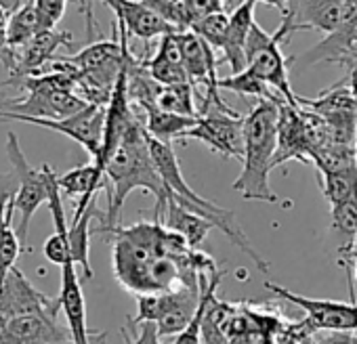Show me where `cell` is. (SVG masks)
<instances>
[{"mask_svg":"<svg viewBox=\"0 0 357 344\" xmlns=\"http://www.w3.org/2000/svg\"><path fill=\"white\" fill-rule=\"evenodd\" d=\"M174 34L176 32L160 36L155 55L141 59V63H143L145 72L149 74V78L155 84H160V86L188 82V76H185V70H183V61H181V51H178Z\"/></svg>","mask_w":357,"mask_h":344,"instance_id":"e0dca14e","label":"cell"},{"mask_svg":"<svg viewBox=\"0 0 357 344\" xmlns=\"http://www.w3.org/2000/svg\"><path fill=\"white\" fill-rule=\"evenodd\" d=\"M168 3H172V5H183V0H168Z\"/></svg>","mask_w":357,"mask_h":344,"instance_id":"74e56055","label":"cell"},{"mask_svg":"<svg viewBox=\"0 0 357 344\" xmlns=\"http://www.w3.org/2000/svg\"><path fill=\"white\" fill-rule=\"evenodd\" d=\"M219 91H231L236 95H242V97H255L257 101H278L282 97H278L261 78H257L250 70H242L240 74H231L229 78H219L217 82ZM284 101V99H282Z\"/></svg>","mask_w":357,"mask_h":344,"instance_id":"4316f807","label":"cell"},{"mask_svg":"<svg viewBox=\"0 0 357 344\" xmlns=\"http://www.w3.org/2000/svg\"><path fill=\"white\" fill-rule=\"evenodd\" d=\"M99 196H95L84 210L74 212L72 223L68 225V246H70V256L72 263L76 267L82 269L86 279H93V267H91V258H89V240H91V223L99 221L101 225H105V212L97 208Z\"/></svg>","mask_w":357,"mask_h":344,"instance_id":"ac0fdd59","label":"cell"},{"mask_svg":"<svg viewBox=\"0 0 357 344\" xmlns=\"http://www.w3.org/2000/svg\"><path fill=\"white\" fill-rule=\"evenodd\" d=\"M0 120H15V122H28L34 126H43L49 130H55L63 136H70L72 141L80 143L91 157L95 159L101 141H103V122H105V107L101 105H86L78 114L63 118V120H38V118H26V116H11V114H0Z\"/></svg>","mask_w":357,"mask_h":344,"instance_id":"30bf717a","label":"cell"},{"mask_svg":"<svg viewBox=\"0 0 357 344\" xmlns=\"http://www.w3.org/2000/svg\"><path fill=\"white\" fill-rule=\"evenodd\" d=\"M45 30H51L43 15L38 13L34 0H26V3L13 11L9 15V22H7V32H5V40H3V49H20L22 45H26L28 40H32L36 34L45 32Z\"/></svg>","mask_w":357,"mask_h":344,"instance_id":"44dd1931","label":"cell"},{"mask_svg":"<svg viewBox=\"0 0 357 344\" xmlns=\"http://www.w3.org/2000/svg\"><path fill=\"white\" fill-rule=\"evenodd\" d=\"M51 344H74L72 338H66V340H57V342H51Z\"/></svg>","mask_w":357,"mask_h":344,"instance_id":"8d00e7d4","label":"cell"},{"mask_svg":"<svg viewBox=\"0 0 357 344\" xmlns=\"http://www.w3.org/2000/svg\"><path fill=\"white\" fill-rule=\"evenodd\" d=\"M290 40L288 28L280 22V28L273 34H267L257 22L250 28L246 40V70H250L257 78H261L278 97H282L288 105H298L288 76V59L282 53V45Z\"/></svg>","mask_w":357,"mask_h":344,"instance_id":"277c9868","label":"cell"},{"mask_svg":"<svg viewBox=\"0 0 357 344\" xmlns=\"http://www.w3.org/2000/svg\"><path fill=\"white\" fill-rule=\"evenodd\" d=\"M13 221H15V206L11 198L5 208V214L0 217V281H3L7 273L15 267L20 252H22V244L17 240Z\"/></svg>","mask_w":357,"mask_h":344,"instance_id":"484cf974","label":"cell"},{"mask_svg":"<svg viewBox=\"0 0 357 344\" xmlns=\"http://www.w3.org/2000/svg\"><path fill=\"white\" fill-rule=\"evenodd\" d=\"M68 3H70V0H34V5H36L38 13L43 15L45 24H47L49 28H57V24L63 19L66 9H68ZM76 3H78L80 9H82V3H84V0H76Z\"/></svg>","mask_w":357,"mask_h":344,"instance_id":"4dcf8cb0","label":"cell"},{"mask_svg":"<svg viewBox=\"0 0 357 344\" xmlns=\"http://www.w3.org/2000/svg\"><path fill=\"white\" fill-rule=\"evenodd\" d=\"M330 231L338 248L347 246L357 233V198L330 208Z\"/></svg>","mask_w":357,"mask_h":344,"instance_id":"83f0119b","label":"cell"},{"mask_svg":"<svg viewBox=\"0 0 357 344\" xmlns=\"http://www.w3.org/2000/svg\"><path fill=\"white\" fill-rule=\"evenodd\" d=\"M296 159L303 164H311L309 159V143L307 132L301 116V107L288 105L286 101H280L278 105V139H275V155H273V168Z\"/></svg>","mask_w":357,"mask_h":344,"instance_id":"7c38bea8","label":"cell"},{"mask_svg":"<svg viewBox=\"0 0 357 344\" xmlns=\"http://www.w3.org/2000/svg\"><path fill=\"white\" fill-rule=\"evenodd\" d=\"M355 157H357V141H355Z\"/></svg>","mask_w":357,"mask_h":344,"instance_id":"f35d334b","label":"cell"},{"mask_svg":"<svg viewBox=\"0 0 357 344\" xmlns=\"http://www.w3.org/2000/svg\"><path fill=\"white\" fill-rule=\"evenodd\" d=\"M7 157L13 166L11 172L15 175V181H17V189L13 194V206H15V214H20V225H17L15 233H17L20 244L26 250H30L28 248V231H30L32 217L49 200L47 177H45L43 168H34L28 162L15 132H7Z\"/></svg>","mask_w":357,"mask_h":344,"instance_id":"8992f818","label":"cell"},{"mask_svg":"<svg viewBox=\"0 0 357 344\" xmlns=\"http://www.w3.org/2000/svg\"><path fill=\"white\" fill-rule=\"evenodd\" d=\"M61 311L68 319V329L74 344H93L95 338L103 336L105 331L89 329L86 327V313H84V296L80 288V279L76 273V265L70 263L61 267V294H59Z\"/></svg>","mask_w":357,"mask_h":344,"instance_id":"4fadbf2b","label":"cell"},{"mask_svg":"<svg viewBox=\"0 0 357 344\" xmlns=\"http://www.w3.org/2000/svg\"><path fill=\"white\" fill-rule=\"evenodd\" d=\"M227 26H229V13L225 11H219V13H213V15H206L202 19H196L192 24V32L202 38L215 53L223 49L225 45V36H227Z\"/></svg>","mask_w":357,"mask_h":344,"instance_id":"f1b7e54d","label":"cell"},{"mask_svg":"<svg viewBox=\"0 0 357 344\" xmlns=\"http://www.w3.org/2000/svg\"><path fill=\"white\" fill-rule=\"evenodd\" d=\"M0 344H3V342H0Z\"/></svg>","mask_w":357,"mask_h":344,"instance_id":"ab89813d","label":"cell"},{"mask_svg":"<svg viewBox=\"0 0 357 344\" xmlns=\"http://www.w3.org/2000/svg\"><path fill=\"white\" fill-rule=\"evenodd\" d=\"M183 9L188 11L192 24H194L196 19L206 17V15L225 11V9H223V0H183Z\"/></svg>","mask_w":357,"mask_h":344,"instance_id":"d6a6232c","label":"cell"},{"mask_svg":"<svg viewBox=\"0 0 357 344\" xmlns=\"http://www.w3.org/2000/svg\"><path fill=\"white\" fill-rule=\"evenodd\" d=\"M101 3L114 11L118 26L128 36H135L143 42L174 32L162 17H158L151 9H147L141 0H101Z\"/></svg>","mask_w":357,"mask_h":344,"instance_id":"5bb4252c","label":"cell"},{"mask_svg":"<svg viewBox=\"0 0 357 344\" xmlns=\"http://www.w3.org/2000/svg\"><path fill=\"white\" fill-rule=\"evenodd\" d=\"M59 308V298H51L36 290L17 267H13L0 281V329L11 319L26 315H49L57 319Z\"/></svg>","mask_w":357,"mask_h":344,"instance_id":"9c48e42d","label":"cell"},{"mask_svg":"<svg viewBox=\"0 0 357 344\" xmlns=\"http://www.w3.org/2000/svg\"><path fill=\"white\" fill-rule=\"evenodd\" d=\"M347 0H288L282 11V24L290 36L294 32H321L330 34L342 15Z\"/></svg>","mask_w":357,"mask_h":344,"instance_id":"8fae6325","label":"cell"},{"mask_svg":"<svg viewBox=\"0 0 357 344\" xmlns=\"http://www.w3.org/2000/svg\"><path fill=\"white\" fill-rule=\"evenodd\" d=\"M204 283L198 290L181 288V290L160 292V294H141V296H137V304H139L137 317H128L126 321H130V323L149 321L158 327L160 338L176 336L178 331H183L188 327V323L194 319L198 304H200Z\"/></svg>","mask_w":357,"mask_h":344,"instance_id":"5b68a950","label":"cell"},{"mask_svg":"<svg viewBox=\"0 0 357 344\" xmlns=\"http://www.w3.org/2000/svg\"><path fill=\"white\" fill-rule=\"evenodd\" d=\"M93 3L95 0H84L82 3V13H84V19H86V30H89V38L93 40L97 36V19H95V13H93Z\"/></svg>","mask_w":357,"mask_h":344,"instance_id":"836d02e7","label":"cell"},{"mask_svg":"<svg viewBox=\"0 0 357 344\" xmlns=\"http://www.w3.org/2000/svg\"><path fill=\"white\" fill-rule=\"evenodd\" d=\"M57 185L61 189V194L78 200L76 204V210L74 212H80L86 208V204L99 196L101 191H109V185H107V179H105V172L103 168H99L95 162H89V164H82V166H76L72 170H68L66 175L57 177Z\"/></svg>","mask_w":357,"mask_h":344,"instance_id":"2e32d148","label":"cell"},{"mask_svg":"<svg viewBox=\"0 0 357 344\" xmlns=\"http://www.w3.org/2000/svg\"><path fill=\"white\" fill-rule=\"evenodd\" d=\"M122 55V36L118 32V26H114V36L112 40H99L89 45L86 49H82L80 53L72 55V57H61L76 74H84V72H93L99 70L107 63L118 61Z\"/></svg>","mask_w":357,"mask_h":344,"instance_id":"7402d4cb","label":"cell"},{"mask_svg":"<svg viewBox=\"0 0 357 344\" xmlns=\"http://www.w3.org/2000/svg\"><path fill=\"white\" fill-rule=\"evenodd\" d=\"M143 114V128L147 132V136L155 139L158 143L170 145L172 141H181L183 134L196 126L198 118H188V116H176V114H168L160 107H155L153 103H147L143 107H139Z\"/></svg>","mask_w":357,"mask_h":344,"instance_id":"ffe728a7","label":"cell"},{"mask_svg":"<svg viewBox=\"0 0 357 344\" xmlns=\"http://www.w3.org/2000/svg\"><path fill=\"white\" fill-rule=\"evenodd\" d=\"M244 116H240L236 109H217L208 107L204 114L198 116L196 126L190 128L181 141H200L211 151L219 153L225 159H242L244 151V136H242Z\"/></svg>","mask_w":357,"mask_h":344,"instance_id":"ba28073f","label":"cell"},{"mask_svg":"<svg viewBox=\"0 0 357 344\" xmlns=\"http://www.w3.org/2000/svg\"><path fill=\"white\" fill-rule=\"evenodd\" d=\"M122 338H124V344H162L158 327L149 321H143V323L126 321V327H122Z\"/></svg>","mask_w":357,"mask_h":344,"instance_id":"f546056e","label":"cell"},{"mask_svg":"<svg viewBox=\"0 0 357 344\" xmlns=\"http://www.w3.org/2000/svg\"><path fill=\"white\" fill-rule=\"evenodd\" d=\"M7 22H9V13L5 9H0V45L5 40V32H7Z\"/></svg>","mask_w":357,"mask_h":344,"instance_id":"e575fe53","label":"cell"},{"mask_svg":"<svg viewBox=\"0 0 357 344\" xmlns=\"http://www.w3.org/2000/svg\"><path fill=\"white\" fill-rule=\"evenodd\" d=\"M103 172H105L109 191H107L105 225H101L99 229L122 225L120 223L122 206L135 189H143V191L155 196L153 221H160V214H162V208L168 200V194H166V187L162 183L158 166L149 153L147 134H145L143 120L139 114L128 124V128L122 134L116 151L105 162Z\"/></svg>","mask_w":357,"mask_h":344,"instance_id":"6da1fadb","label":"cell"},{"mask_svg":"<svg viewBox=\"0 0 357 344\" xmlns=\"http://www.w3.org/2000/svg\"><path fill=\"white\" fill-rule=\"evenodd\" d=\"M147 134V132H145ZM147 145H149V153L158 166V172H160V177H162V183L166 187V194L170 200H174L178 206H183L185 210L206 219L213 227L221 229L229 242L240 248L252 263L255 267L261 271V273H269V263L250 246V240L246 237V233L242 231V227L238 225L236 221V214L227 208H221L219 204L198 196L185 181L183 177V172H181V166H178V159L174 155V149L172 145H164V143H158L155 139L147 136Z\"/></svg>","mask_w":357,"mask_h":344,"instance_id":"3957f363","label":"cell"},{"mask_svg":"<svg viewBox=\"0 0 357 344\" xmlns=\"http://www.w3.org/2000/svg\"><path fill=\"white\" fill-rule=\"evenodd\" d=\"M196 91L190 82L183 84H170V86H158L153 95V105L176 116L198 118V105H196Z\"/></svg>","mask_w":357,"mask_h":344,"instance_id":"603a6c76","label":"cell"},{"mask_svg":"<svg viewBox=\"0 0 357 344\" xmlns=\"http://www.w3.org/2000/svg\"><path fill=\"white\" fill-rule=\"evenodd\" d=\"M160 223L168 231L176 233L178 237H181L188 244V248H192V250H198L202 246V242L208 237L211 229H213V225L206 219H202V217L185 210L183 206H178L170 198L166 200V204L162 208Z\"/></svg>","mask_w":357,"mask_h":344,"instance_id":"d6986e66","label":"cell"},{"mask_svg":"<svg viewBox=\"0 0 357 344\" xmlns=\"http://www.w3.org/2000/svg\"><path fill=\"white\" fill-rule=\"evenodd\" d=\"M265 288L275 296H280L282 300L298 306L305 313V319L309 321L313 331H340V334L357 331V302L347 304L330 298H309L273 281H265Z\"/></svg>","mask_w":357,"mask_h":344,"instance_id":"52a82bcc","label":"cell"},{"mask_svg":"<svg viewBox=\"0 0 357 344\" xmlns=\"http://www.w3.org/2000/svg\"><path fill=\"white\" fill-rule=\"evenodd\" d=\"M319 187L324 191L326 202L332 206H338L342 202H349L357 198V164L344 170L336 172H326V175L317 177Z\"/></svg>","mask_w":357,"mask_h":344,"instance_id":"cb8c5ba5","label":"cell"},{"mask_svg":"<svg viewBox=\"0 0 357 344\" xmlns=\"http://www.w3.org/2000/svg\"><path fill=\"white\" fill-rule=\"evenodd\" d=\"M236 313V306L229 302L217 300V296L208 302L204 319H202V344H229L227 342V323L231 315Z\"/></svg>","mask_w":357,"mask_h":344,"instance_id":"d4e9b609","label":"cell"},{"mask_svg":"<svg viewBox=\"0 0 357 344\" xmlns=\"http://www.w3.org/2000/svg\"><path fill=\"white\" fill-rule=\"evenodd\" d=\"M45 256L49 263L57 265V267H66L72 263L70 256V246H68V235H57L53 233L47 242H45Z\"/></svg>","mask_w":357,"mask_h":344,"instance_id":"1f68e13d","label":"cell"},{"mask_svg":"<svg viewBox=\"0 0 357 344\" xmlns=\"http://www.w3.org/2000/svg\"><path fill=\"white\" fill-rule=\"evenodd\" d=\"M278 101H257L250 114L244 118L242 136V172L234 181V191L248 202L278 204L280 198L269 185V172L273 170L275 139H278Z\"/></svg>","mask_w":357,"mask_h":344,"instance_id":"7a4b0ae2","label":"cell"},{"mask_svg":"<svg viewBox=\"0 0 357 344\" xmlns=\"http://www.w3.org/2000/svg\"><path fill=\"white\" fill-rule=\"evenodd\" d=\"M255 7L257 0H244L240 7H236L229 13V26L225 45L221 49V61L231 68V74H240L246 70V40L250 34V28L255 24Z\"/></svg>","mask_w":357,"mask_h":344,"instance_id":"9a60e30c","label":"cell"},{"mask_svg":"<svg viewBox=\"0 0 357 344\" xmlns=\"http://www.w3.org/2000/svg\"><path fill=\"white\" fill-rule=\"evenodd\" d=\"M257 3H259V0H257ZM261 3H265V5H269V7H275V9L284 11L286 5H288V0H261Z\"/></svg>","mask_w":357,"mask_h":344,"instance_id":"d590c367","label":"cell"}]
</instances>
